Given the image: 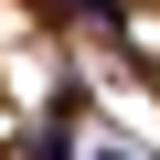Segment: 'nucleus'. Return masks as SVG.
<instances>
[{
	"label": "nucleus",
	"instance_id": "f257e3e1",
	"mask_svg": "<svg viewBox=\"0 0 160 160\" xmlns=\"http://www.w3.org/2000/svg\"><path fill=\"white\" fill-rule=\"evenodd\" d=\"M32 11H53V22H64V11H86V0H32Z\"/></svg>",
	"mask_w": 160,
	"mask_h": 160
}]
</instances>
